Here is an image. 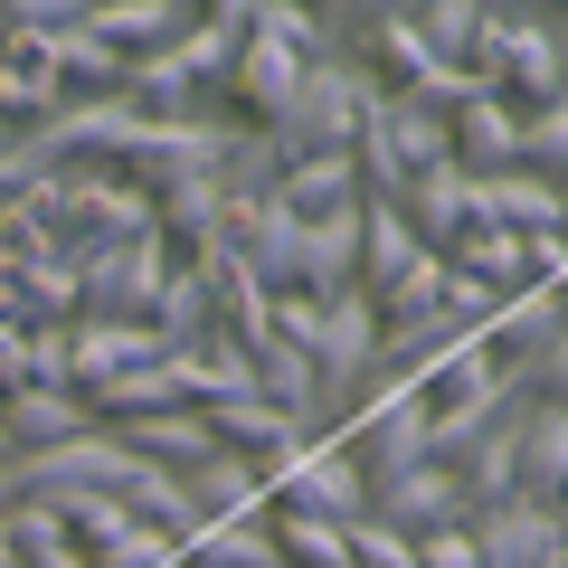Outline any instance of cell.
<instances>
[{
  "instance_id": "1",
  "label": "cell",
  "mask_w": 568,
  "mask_h": 568,
  "mask_svg": "<svg viewBox=\"0 0 568 568\" xmlns=\"http://www.w3.org/2000/svg\"><path fill=\"white\" fill-rule=\"evenodd\" d=\"M20 209L67 246V256H77V246H123V237L152 227V190L123 181L114 162H48L39 181L20 190Z\"/></svg>"
},
{
  "instance_id": "2",
  "label": "cell",
  "mask_w": 568,
  "mask_h": 568,
  "mask_svg": "<svg viewBox=\"0 0 568 568\" xmlns=\"http://www.w3.org/2000/svg\"><path fill=\"white\" fill-rule=\"evenodd\" d=\"M265 332H284V342L313 361L323 407H351L369 379H379V304H369L361 284L332 294V304H313V294H275V304H265Z\"/></svg>"
},
{
  "instance_id": "3",
  "label": "cell",
  "mask_w": 568,
  "mask_h": 568,
  "mask_svg": "<svg viewBox=\"0 0 568 568\" xmlns=\"http://www.w3.org/2000/svg\"><path fill=\"white\" fill-rule=\"evenodd\" d=\"M351 162H361V200H398L417 171L455 162V114H436V104H417V95H369Z\"/></svg>"
},
{
  "instance_id": "4",
  "label": "cell",
  "mask_w": 568,
  "mask_h": 568,
  "mask_svg": "<svg viewBox=\"0 0 568 568\" xmlns=\"http://www.w3.org/2000/svg\"><path fill=\"white\" fill-rule=\"evenodd\" d=\"M369 95H379V85H369V67L351 58V48H342V58H313L304 85H294V104H284L265 133H275L284 162H304V152H351V142H361Z\"/></svg>"
},
{
  "instance_id": "5",
  "label": "cell",
  "mask_w": 568,
  "mask_h": 568,
  "mask_svg": "<svg viewBox=\"0 0 568 568\" xmlns=\"http://www.w3.org/2000/svg\"><path fill=\"white\" fill-rule=\"evenodd\" d=\"M474 67H484L521 114L530 104H559L568 95V20L559 10H493L484 0V58Z\"/></svg>"
},
{
  "instance_id": "6",
  "label": "cell",
  "mask_w": 568,
  "mask_h": 568,
  "mask_svg": "<svg viewBox=\"0 0 568 568\" xmlns=\"http://www.w3.org/2000/svg\"><path fill=\"white\" fill-rule=\"evenodd\" d=\"M77 313L85 323H152V304H162V284L181 275V256L162 246V227H142V237L123 246H77Z\"/></svg>"
},
{
  "instance_id": "7",
  "label": "cell",
  "mask_w": 568,
  "mask_h": 568,
  "mask_svg": "<svg viewBox=\"0 0 568 568\" xmlns=\"http://www.w3.org/2000/svg\"><path fill=\"white\" fill-rule=\"evenodd\" d=\"M227 133H237L227 114H171V123H142L133 152H123L114 171H123V181H142V190L209 181V171H219V152H227Z\"/></svg>"
},
{
  "instance_id": "8",
  "label": "cell",
  "mask_w": 568,
  "mask_h": 568,
  "mask_svg": "<svg viewBox=\"0 0 568 568\" xmlns=\"http://www.w3.org/2000/svg\"><path fill=\"white\" fill-rule=\"evenodd\" d=\"M10 474H20V503H77V493H114L133 474V455H123L114 426H95V436H67L48 455H10Z\"/></svg>"
},
{
  "instance_id": "9",
  "label": "cell",
  "mask_w": 568,
  "mask_h": 568,
  "mask_svg": "<svg viewBox=\"0 0 568 568\" xmlns=\"http://www.w3.org/2000/svg\"><path fill=\"white\" fill-rule=\"evenodd\" d=\"M142 133V114L123 95H67L48 123H29V152L39 162H123Z\"/></svg>"
},
{
  "instance_id": "10",
  "label": "cell",
  "mask_w": 568,
  "mask_h": 568,
  "mask_svg": "<svg viewBox=\"0 0 568 568\" xmlns=\"http://www.w3.org/2000/svg\"><path fill=\"white\" fill-rule=\"evenodd\" d=\"M369 521H388V530H407V540H426V530H465L474 521V493H465V474L455 465H407L398 484H379L369 493Z\"/></svg>"
},
{
  "instance_id": "11",
  "label": "cell",
  "mask_w": 568,
  "mask_h": 568,
  "mask_svg": "<svg viewBox=\"0 0 568 568\" xmlns=\"http://www.w3.org/2000/svg\"><path fill=\"white\" fill-rule=\"evenodd\" d=\"M275 511H313V521H342V530H351V521L369 511V484H361V465L323 436V446H304L294 465L275 474Z\"/></svg>"
},
{
  "instance_id": "12",
  "label": "cell",
  "mask_w": 568,
  "mask_h": 568,
  "mask_svg": "<svg viewBox=\"0 0 568 568\" xmlns=\"http://www.w3.org/2000/svg\"><path fill=\"white\" fill-rule=\"evenodd\" d=\"M398 219L417 227L426 256H446L455 237H474V227H484V190H474L465 162H436V171H417V181L398 190Z\"/></svg>"
},
{
  "instance_id": "13",
  "label": "cell",
  "mask_w": 568,
  "mask_h": 568,
  "mask_svg": "<svg viewBox=\"0 0 568 568\" xmlns=\"http://www.w3.org/2000/svg\"><path fill=\"white\" fill-rule=\"evenodd\" d=\"M142 361H171L162 342H152V323H67V388L77 398H95L104 379H123V369H142Z\"/></svg>"
},
{
  "instance_id": "14",
  "label": "cell",
  "mask_w": 568,
  "mask_h": 568,
  "mask_svg": "<svg viewBox=\"0 0 568 568\" xmlns=\"http://www.w3.org/2000/svg\"><path fill=\"white\" fill-rule=\"evenodd\" d=\"M95 398H77V388H10L0 398V436H10V455H48L67 446V436H95Z\"/></svg>"
},
{
  "instance_id": "15",
  "label": "cell",
  "mask_w": 568,
  "mask_h": 568,
  "mask_svg": "<svg viewBox=\"0 0 568 568\" xmlns=\"http://www.w3.org/2000/svg\"><path fill=\"white\" fill-rule=\"evenodd\" d=\"M474 190H484V227H511V237H568V209H559V181H549V171L511 162V171H493V181H474Z\"/></svg>"
},
{
  "instance_id": "16",
  "label": "cell",
  "mask_w": 568,
  "mask_h": 568,
  "mask_svg": "<svg viewBox=\"0 0 568 568\" xmlns=\"http://www.w3.org/2000/svg\"><path fill=\"white\" fill-rule=\"evenodd\" d=\"M351 284H361V200L304 219V275H294V294L332 304V294H351Z\"/></svg>"
},
{
  "instance_id": "17",
  "label": "cell",
  "mask_w": 568,
  "mask_h": 568,
  "mask_svg": "<svg viewBox=\"0 0 568 568\" xmlns=\"http://www.w3.org/2000/svg\"><path fill=\"white\" fill-rule=\"evenodd\" d=\"M227 237H237V256H246V275L265 284V304H275V294H294V275H304V219H294V209H246L237 227H227Z\"/></svg>"
},
{
  "instance_id": "18",
  "label": "cell",
  "mask_w": 568,
  "mask_h": 568,
  "mask_svg": "<svg viewBox=\"0 0 568 568\" xmlns=\"http://www.w3.org/2000/svg\"><path fill=\"white\" fill-rule=\"evenodd\" d=\"M114 436H123V455H133V465H162V474H200L209 455H219V436L200 426V407H162V417H123Z\"/></svg>"
},
{
  "instance_id": "19",
  "label": "cell",
  "mask_w": 568,
  "mask_h": 568,
  "mask_svg": "<svg viewBox=\"0 0 568 568\" xmlns=\"http://www.w3.org/2000/svg\"><path fill=\"white\" fill-rule=\"evenodd\" d=\"M521 503H568V407H521V465H511Z\"/></svg>"
},
{
  "instance_id": "20",
  "label": "cell",
  "mask_w": 568,
  "mask_h": 568,
  "mask_svg": "<svg viewBox=\"0 0 568 568\" xmlns=\"http://www.w3.org/2000/svg\"><path fill=\"white\" fill-rule=\"evenodd\" d=\"M294 85H304V58H294V48H275V39H246L237 67H227V95H237L246 123H275L284 104H294Z\"/></svg>"
},
{
  "instance_id": "21",
  "label": "cell",
  "mask_w": 568,
  "mask_h": 568,
  "mask_svg": "<svg viewBox=\"0 0 568 568\" xmlns=\"http://www.w3.org/2000/svg\"><path fill=\"white\" fill-rule=\"evenodd\" d=\"M455 162H465L474 181L511 171V162H521V104H511V95H474L465 114H455Z\"/></svg>"
},
{
  "instance_id": "22",
  "label": "cell",
  "mask_w": 568,
  "mask_h": 568,
  "mask_svg": "<svg viewBox=\"0 0 568 568\" xmlns=\"http://www.w3.org/2000/svg\"><path fill=\"white\" fill-rule=\"evenodd\" d=\"M446 265L474 284V294H493V304H511L521 284H540V275H530V246L511 237V227H474V237H455Z\"/></svg>"
},
{
  "instance_id": "23",
  "label": "cell",
  "mask_w": 568,
  "mask_h": 568,
  "mask_svg": "<svg viewBox=\"0 0 568 568\" xmlns=\"http://www.w3.org/2000/svg\"><path fill=\"white\" fill-rule=\"evenodd\" d=\"M85 29L123 58H142V48H171L190 29V0H85Z\"/></svg>"
},
{
  "instance_id": "24",
  "label": "cell",
  "mask_w": 568,
  "mask_h": 568,
  "mask_svg": "<svg viewBox=\"0 0 568 568\" xmlns=\"http://www.w3.org/2000/svg\"><path fill=\"white\" fill-rule=\"evenodd\" d=\"M237 48H246V0H219V10H190V29L171 39V58L190 67V85H227Z\"/></svg>"
},
{
  "instance_id": "25",
  "label": "cell",
  "mask_w": 568,
  "mask_h": 568,
  "mask_svg": "<svg viewBox=\"0 0 568 568\" xmlns=\"http://www.w3.org/2000/svg\"><path fill=\"white\" fill-rule=\"evenodd\" d=\"M351 200H361V162L351 152H304L275 181V209H294V219H323V209H351Z\"/></svg>"
},
{
  "instance_id": "26",
  "label": "cell",
  "mask_w": 568,
  "mask_h": 568,
  "mask_svg": "<svg viewBox=\"0 0 568 568\" xmlns=\"http://www.w3.org/2000/svg\"><path fill=\"white\" fill-rule=\"evenodd\" d=\"M521 407H530V398H511L503 417H493L484 436L465 446V465H455V474H465V493H474V511L511 503V465H521Z\"/></svg>"
},
{
  "instance_id": "27",
  "label": "cell",
  "mask_w": 568,
  "mask_h": 568,
  "mask_svg": "<svg viewBox=\"0 0 568 568\" xmlns=\"http://www.w3.org/2000/svg\"><path fill=\"white\" fill-rule=\"evenodd\" d=\"M190 503H200L209 521H265V511H275V493H265L256 465H237V455H209V465L190 474Z\"/></svg>"
},
{
  "instance_id": "28",
  "label": "cell",
  "mask_w": 568,
  "mask_h": 568,
  "mask_svg": "<svg viewBox=\"0 0 568 568\" xmlns=\"http://www.w3.org/2000/svg\"><path fill=\"white\" fill-rule=\"evenodd\" d=\"M162 407H190L181 361H142V369H123V379L95 388V417H104V426H123V417H162Z\"/></svg>"
},
{
  "instance_id": "29",
  "label": "cell",
  "mask_w": 568,
  "mask_h": 568,
  "mask_svg": "<svg viewBox=\"0 0 568 568\" xmlns=\"http://www.w3.org/2000/svg\"><path fill=\"white\" fill-rule=\"evenodd\" d=\"M426 246H417V227L398 219V200H361V294H379L398 265H417Z\"/></svg>"
},
{
  "instance_id": "30",
  "label": "cell",
  "mask_w": 568,
  "mask_h": 568,
  "mask_svg": "<svg viewBox=\"0 0 568 568\" xmlns=\"http://www.w3.org/2000/svg\"><path fill=\"white\" fill-rule=\"evenodd\" d=\"M559 323H568L559 284H521V294H511V304L493 313V332H484V342L503 351V361H530V351H540V342H549V332H559Z\"/></svg>"
},
{
  "instance_id": "31",
  "label": "cell",
  "mask_w": 568,
  "mask_h": 568,
  "mask_svg": "<svg viewBox=\"0 0 568 568\" xmlns=\"http://www.w3.org/2000/svg\"><path fill=\"white\" fill-rule=\"evenodd\" d=\"M417 10V39L436 67H474L484 58V0H407Z\"/></svg>"
},
{
  "instance_id": "32",
  "label": "cell",
  "mask_w": 568,
  "mask_h": 568,
  "mask_svg": "<svg viewBox=\"0 0 568 568\" xmlns=\"http://www.w3.org/2000/svg\"><path fill=\"white\" fill-rule=\"evenodd\" d=\"M275 530V559L284 568H351V530L342 521H313V511H265Z\"/></svg>"
},
{
  "instance_id": "33",
  "label": "cell",
  "mask_w": 568,
  "mask_h": 568,
  "mask_svg": "<svg viewBox=\"0 0 568 568\" xmlns=\"http://www.w3.org/2000/svg\"><path fill=\"white\" fill-rule=\"evenodd\" d=\"M190 559H200V568H284L265 521H209L200 540H190Z\"/></svg>"
},
{
  "instance_id": "34",
  "label": "cell",
  "mask_w": 568,
  "mask_h": 568,
  "mask_svg": "<svg viewBox=\"0 0 568 568\" xmlns=\"http://www.w3.org/2000/svg\"><path fill=\"white\" fill-rule=\"evenodd\" d=\"M521 162L549 171V181H568V95H559V104H530V114H521Z\"/></svg>"
},
{
  "instance_id": "35",
  "label": "cell",
  "mask_w": 568,
  "mask_h": 568,
  "mask_svg": "<svg viewBox=\"0 0 568 568\" xmlns=\"http://www.w3.org/2000/svg\"><path fill=\"white\" fill-rule=\"evenodd\" d=\"M521 369V398H540V407H568V323L549 332L540 351H530V361H511Z\"/></svg>"
},
{
  "instance_id": "36",
  "label": "cell",
  "mask_w": 568,
  "mask_h": 568,
  "mask_svg": "<svg viewBox=\"0 0 568 568\" xmlns=\"http://www.w3.org/2000/svg\"><path fill=\"white\" fill-rule=\"evenodd\" d=\"M171 559H190V549L171 540V530H152V521H133V530H123L114 549H95V559H85V568H171Z\"/></svg>"
},
{
  "instance_id": "37",
  "label": "cell",
  "mask_w": 568,
  "mask_h": 568,
  "mask_svg": "<svg viewBox=\"0 0 568 568\" xmlns=\"http://www.w3.org/2000/svg\"><path fill=\"white\" fill-rule=\"evenodd\" d=\"M351 568H417V540L361 511V521H351Z\"/></svg>"
},
{
  "instance_id": "38",
  "label": "cell",
  "mask_w": 568,
  "mask_h": 568,
  "mask_svg": "<svg viewBox=\"0 0 568 568\" xmlns=\"http://www.w3.org/2000/svg\"><path fill=\"white\" fill-rule=\"evenodd\" d=\"M29 568H85V559H77V549H48V559H29Z\"/></svg>"
},
{
  "instance_id": "39",
  "label": "cell",
  "mask_w": 568,
  "mask_h": 568,
  "mask_svg": "<svg viewBox=\"0 0 568 568\" xmlns=\"http://www.w3.org/2000/svg\"><path fill=\"white\" fill-rule=\"evenodd\" d=\"M559 559H568V503H559Z\"/></svg>"
},
{
  "instance_id": "40",
  "label": "cell",
  "mask_w": 568,
  "mask_h": 568,
  "mask_svg": "<svg viewBox=\"0 0 568 568\" xmlns=\"http://www.w3.org/2000/svg\"><path fill=\"white\" fill-rule=\"evenodd\" d=\"M10 142H20V133H10V123H0V152H10Z\"/></svg>"
}]
</instances>
